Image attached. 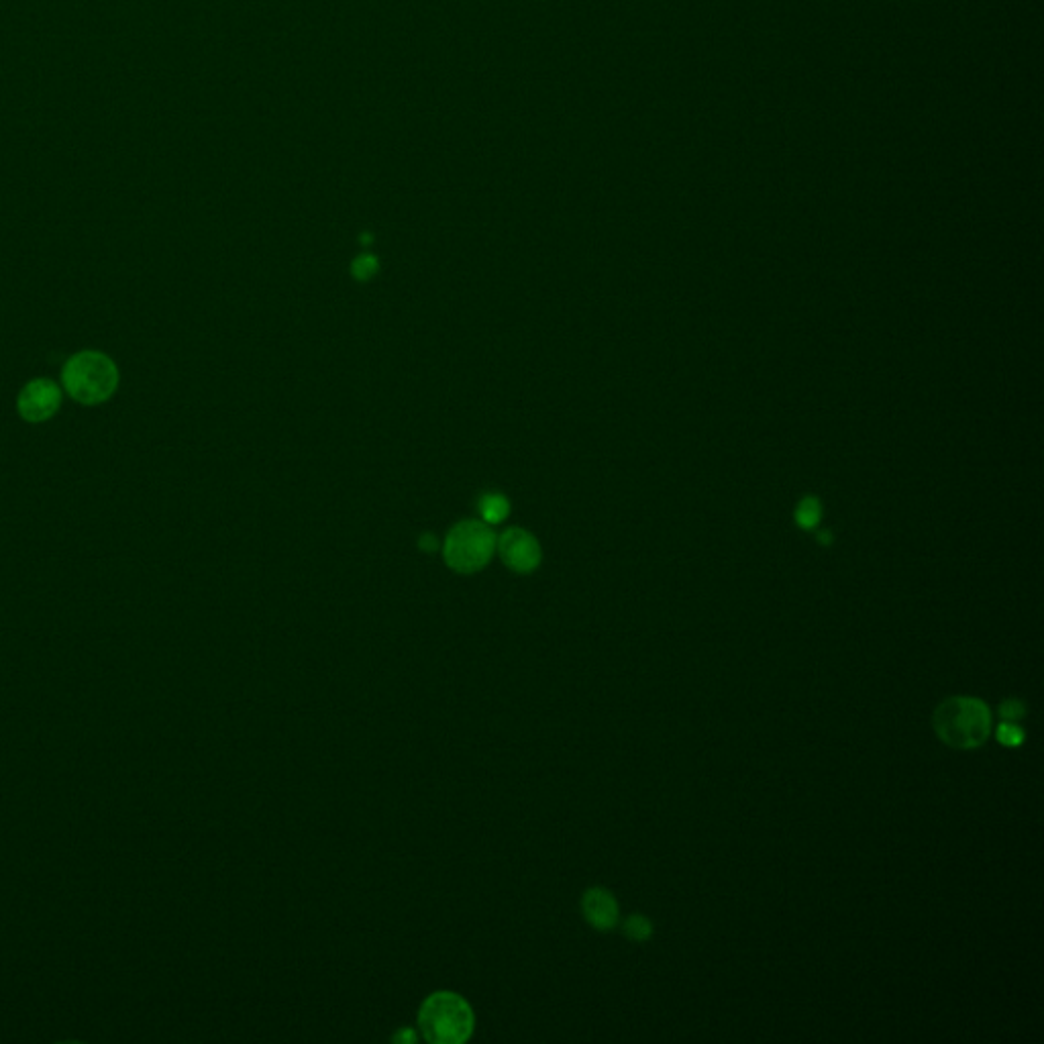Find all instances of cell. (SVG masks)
Listing matches in <instances>:
<instances>
[{
  "label": "cell",
  "mask_w": 1044,
  "mask_h": 1044,
  "mask_svg": "<svg viewBox=\"0 0 1044 1044\" xmlns=\"http://www.w3.org/2000/svg\"><path fill=\"white\" fill-rule=\"evenodd\" d=\"M932 728L947 747L955 751H973L985 745L991 737L994 718L981 698L953 696L936 706Z\"/></svg>",
  "instance_id": "cell-1"
},
{
  "label": "cell",
  "mask_w": 1044,
  "mask_h": 1044,
  "mask_svg": "<svg viewBox=\"0 0 1044 1044\" xmlns=\"http://www.w3.org/2000/svg\"><path fill=\"white\" fill-rule=\"evenodd\" d=\"M476 1016L459 994L435 991L419 1010V1028L431 1044H461L472 1038Z\"/></svg>",
  "instance_id": "cell-2"
},
{
  "label": "cell",
  "mask_w": 1044,
  "mask_h": 1044,
  "mask_svg": "<svg viewBox=\"0 0 1044 1044\" xmlns=\"http://www.w3.org/2000/svg\"><path fill=\"white\" fill-rule=\"evenodd\" d=\"M66 392L82 404L109 400L119 386V370L111 357L98 351H82L68 359L62 372Z\"/></svg>",
  "instance_id": "cell-3"
},
{
  "label": "cell",
  "mask_w": 1044,
  "mask_h": 1044,
  "mask_svg": "<svg viewBox=\"0 0 1044 1044\" xmlns=\"http://www.w3.org/2000/svg\"><path fill=\"white\" fill-rule=\"evenodd\" d=\"M498 537L484 520H463L449 531L443 547L445 563L457 573L484 569L496 553Z\"/></svg>",
  "instance_id": "cell-4"
},
{
  "label": "cell",
  "mask_w": 1044,
  "mask_h": 1044,
  "mask_svg": "<svg viewBox=\"0 0 1044 1044\" xmlns=\"http://www.w3.org/2000/svg\"><path fill=\"white\" fill-rule=\"evenodd\" d=\"M496 551L514 573H533L541 565V547L525 529H508L498 537Z\"/></svg>",
  "instance_id": "cell-5"
},
{
  "label": "cell",
  "mask_w": 1044,
  "mask_h": 1044,
  "mask_svg": "<svg viewBox=\"0 0 1044 1044\" xmlns=\"http://www.w3.org/2000/svg\"><path fill=\"white\" fill-rule=\"evenodd\" d=\"M60 402H62V392L54 382L33 380L21 390L17 406L25 421L43 423L58 412Z\"/></svg>",
  "instance_id": "cell-6"
},
{
  "label": "cell",
  "mask_w": 1044,
  "mask_h": 1044,
  "mask_svg": "<svg viewBox=\"0 0 1044 1044\" xmlns=\"http://www.w3.org/2000/svg\"><path fill=\"white\" fill-rule=\"evenodd\" d=\"M582 912L586 922L600 932H610L620 920L618 902L604 887H590L582 898Z\"/></svg>",
  "instance_id": "cell-7"
},
{
  "label": "cell",
  "mask_w": 1044,
  "mask_h": 1044,
  "mask_svg": "<svg viewBox=\"0 0 1044 1044\" xmlns=\"http://www.w3.org/2000/svg\"><path fill=\"white\" fill-rule=\"evenodd\" d=\"M480 512H482V520L486 522V525H498V522L506 520V516L510 512V504L502 494H486L480 500Z\"/></svg>",
  "instance_id": "cell-8"
},
{
  "label": "cell",
  "mask_w": 1044,
  "mask_h": 1044,
  "mask_svg": "<svg viewBox=\"0 0 1044 1044\" xmlns=\"http://www.w3.org/2000/svg\"><path fill=\"white\" fill-rule=\"evenodd\" d=\"M622 932L626 938H631L633 943H645L653 936V922L643 914H633L624 920Z\"/></svg>",
  "instance_id": "cell-9"
},
{
  "label": "cell",
  "mask_w": 1044,
  "mask_h": 1044,
  "mask_svg": "<svg viewBox=\"0 0 1044 1044\" xmlns=\"http://www.w3.org/2000/svg\"><path fill=\"white\" fill-rule=\"evenodd\" d=\"M996 739L1000 741V745L1014 749L1024 743L1026 735H1024V728L1018 722L1000 720V724L996 726Z\"/></svg>",
  "instance_id": "cell-10"
},
{
  "label": "cell",
  "mask_w": 1044,
  "mask_h": 1044,
  "mask_svg": "<svg viewBox=\"0 0 1044 1044\" xmlns=\"http://www.w3.org/2000/svg\"><path fill=\"white\" fill-rule=\"evenodd\" d=\"M820 514H822L820 502L816 498H806L804 502H800V506L796 510V520H798L800 527L812 529V527L818 525Z\"/></svg>",
  "instance_id": "cell-11"
},
{
  "label": "cell",
  "mask_w": 1044,
  "mask_h": 1044,
  "mask_svg": "<svg viewBox=\"0 0 1044 1044\" xmlns=\"http://www.w3.org/2000/svg\"><path fill=\"white\" fill-rule=\"evenodd\" d=\"M351 272H353V276H355L357 280L368 282V280H372V278L378 274V261H376V257H372V255H361V257H357V259L353 261Z\"/></svg>",
  "instance_id": "cell-12"
},
{
  "label": "cell",
  "mask_w": 1044,
  "mask_h": 1044,
  "mask_svg": "<svg viewBox=\"0 0 1044 1044\" xmlns=\"http://www.w3.org/2000/svg\"><path fill=\"white\" fill-rule=\"evenodd\" d=\"M1026 712H1028V708L1020 698H1006L998 708L1000 720H1008V722L1022 720L1026 716Z\"/></svg>",
  "instance_id": "cell-13"
}]
</instances>
